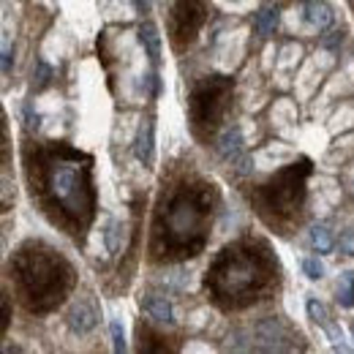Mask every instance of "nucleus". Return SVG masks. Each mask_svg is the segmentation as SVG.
I'll use <instances>...</instances> for the list:
<instances>
[{"mask_svg":"<svg viewBox=\"0 0 354 354\" xmlns=\"http://www.w3.org/2000/svg\"><path fill=\"white\" fill-rule=\"evenodd\" d=\"M95 158L68 142H33L22 145V175L30 202L55 229L77 245L88 243L98 213Z\"/></svg>","mask_w":354,"mask_h":354,"instance_id":"nucleus-1","label":"nucleus"},{"mask_svg":"<svg viewBox=\"0 0 354 354\" xmlns=\"http://www.w3.org/2000/svg\"><path fill=\"white\" fill-rule=\"evenodd\" d=\"M218 205L221 191L210 177L194 164L172 167L153 205L147 259L153 265H183L205 254Z\"/></svg>","mask_w":354,"mask_h":354,"instance_id":"nucleus-2","label":"nucleus"},{"mask_svg":"<svg viewBox=\"0 0 354 354\" xmlns=\"http://www.w3.org/2000/svg\"><path fill=\"white\" fill-rule=\"evenodd\" d=\"M283 267L270 240L243 234L226 243L205 270L202 289L210 306L223 313H240L272 300L281 292Z\"/></svg>","mask_w":354,"mask_h":354,"instance_id":"nucleus-3","label":"nucleus"},{"mask_svg":"<svg viewBox=\"0 0 354 354\" xmlns=\"http://www.w3.org/2000/svg\"><path fill=\"white\" fill-rule=\"evenodd\" d=\"M8 283L19 306L33 313L46 316L66 306V300L77 289V267L66 254H60L46 240H22L8 257Z\"/></svg>","mask_w":354,"mask_h":354,"instance_id":"nucleus-4","label":"nucleus"},{"mask_svg":"<svg viewBox=\"0 0 354 354\" xmlns=\"http://www.w3.org/2000/svg\"><path fill=\"white\" fill-rule=\"evenodd\" d=\"M313 175V161L300 156L281 167L278 172L245 188V199L257 218L278 237L295 234L306 221L308 207V180Z\"/></svg>","mask_w":354,"mask_h":354,"instance_id":"nucleus-5","label":"nucleus"},{"mask_svg":"<svg viewBox=\"0 0 354 354\" xmlns=\"http://www.w3.org/2000/svg\"><path fill=\"white\" fill-rule=\"evenodd\" d=\"M234 101V80L226 74H207L188 90V126L191 136L210 147L221 133Z\"/></svg>","mask_w":354,"mask_h":354,"instance_id":"nucleus-6","label":"nucleus"},{"mask_svg":"<svg viewBox=\"0 0 354 354\" xmlns=\"http://www.w3.org/2000/svg\"><path fill=\"white\" fill-rule=\"evenodd\" d=\"M210 17V0H172L169 8V44L175 52H185L196 44Z\"/></svg>","mask_w":354,"mask_h":354,"instance_id":"nucleus-7","label":"nucleus"},{"mask_svg":"<svg viewBox=\"0 0 354 354\" xmlns=\"http://www.w3.org/2000/svg\"><path fill=\"white\" fill-rule=\"evenodd\" d=\"M68 327L77 333V335H88L90 330L98 324V319H101V310L95 306V300L93 297H82L74 308L68 310Z\"/></svg>","mask_w":354,"mask_h":354,"instance_id":"nucleus-8","label":"nucleus"},{"mask_svg":"<svg viewBox=\"0 0 354 354\" xmlns=\"http://www.w3.org/2000/svg\"><path fill=\"white\" fill-rule=\"evenodd\" d=\"M136 349L139 352H177L180 349V344H177L175 338H169V335H164V333H156L150 324H145V322H139L136 324Z\"/></svg>","mask_w":354,"mask_h":354,"instance_id":"nucleus-9","label":"nucleus"},{"mask_svg":"<svg viewBox=\"0 0 354 354\" xmlns=\"http://www.w3.org/2000/svg\"><path fill=\"white\" fill-rule=\"evenodd\" d=\"M133 153H136V158L145 169H153V164H156V126H153V120L142 123V129L136 133Z\"/></svg>","mask_w":354,"mask_h":354,"instance_id":"nucleus-10","label":"nucleus"},{"mask_svg":"<svg viewBox=\"0 0 354 354\" xmlns=\"http://www.w3.org/2000/svg\"><path fill=\"white\" fill-rule=\"evenodd\" d=\"M139 306H142V310L153 322H158V324H175V310H172V303L167 297H161V295H145Z\"/></svg>","mask_w":354,"mask_h":354,"instance_id":"nucleus-11","label":"nucleus"},{"mask_svg":"<svg viewBox=\"0 0 354 354\" xmlns=\"http://www.w3.org/2000/svg\"><path fill=\"white\" fill-rule=\"evenodd\" d=\"M139 44L145 46V52L150 57V66L158 68V63H161V36H158L153 22H142L139 25Z\"/></svg>","mask_w":354,"mask_h":354,"instance_id":"nucleus-12","label":"nucleus"},{"mask_svg":"<svg viewBox=\"0 0 354 354\" xmlns=\"http://www.w3.org/2000/svg\"><path fill=\"white\" fill-rule=\"evenodd\" d=\"M306 19L313 28L324 30V28L333 25V8L327 6V0H308L306 3Z\"/></svg>","mask_w":354,"mask_h":354,"instance_id":"nucleus-13","label":"nucleus"},{"mask_svg":"<svg viewBox=\"0 0 354 354\" xmlns=\"http://www.w3.org/2000/svg\"><path fill=\"white\" fill-rule=\"evenodd\" d=\"M218 150L226 161H237L240 153H243V136H240V129H226L218 139Z\"/></svg>","mask_w":354,"mask_h":354,"instance_id":"nucleus-14","label":"nucleus"},{"mask_svg":"<svg viewBox=\"0 0 354 354\" xmlns=\"http://www.w3.org/2000/svg\"><path fill=\"white\" fill-rule=\"evenodd\" d=\"M254 28L259 36H272L278 28V8H262L254 17Z\"/></svg>","mask_w":354,"mask_h":354,"instance_id":"nucleus-15","label":"nucleus"},{"mask_svg":"<svg viewBox=\"0 0 354 354\" xmlns=\"http://www.w3.org/2000/svg\"><path fill=\"white\" fill-rule=\"evenodd\" d=\"M310 245H313L319 254H327V251L333 248L330 229H327V226H313V229H310Z\"/></svg>","mask_w":354,"mask_h":354,"instance_id":"nucleus-16","label":"nucleus"},{"mask_svg":"<svg viewBox=\"0 0 354 354\" xmlns=\"http://www.w3.org/2000/svg\"><path fill=\"white\" fill-rule=\"evenodd\" d=\"M341 297V306L344 308H352L354 306V272H346L344 278H341V292H338Z\"/></svg>","mask_w":354,"mask_h":354,"instance_id":"nucleus-17","label":"nucleus"},{"mask_svg":"<svg viewBox=\"0 0 354 354\" xmlns=\"http://www.w3.org/2000/svg\"><path fill=\"white\" fill-rule=\"evenodd\" d=\"M303 272L308 275L310 281H319V278H324V265L310 257V259H303Z\"/></svg>","mask_w":354,"mask_h":354,"instance_id":"nucleus-18","label":"nucleus"},{"mask_svg":"<svg viewBox=\"0 0 354 354\" xmlns=\"http://www.w3.org/2000/svg\"><path fill=\"white\" fill-rule=\"evenodd\" d=\"M338 251H341L344 257H352V254H354V229H346V232L341 234V243H338Z\"/></svg>","mask_w":354,"mask_h":354,"instance_id":"nucleus-19","label":"nucleus"},{"mask_svg":"<svg viewBox=\"0 0 354 354\" xmlns=\"http://www.w3.org/2000/svg\"><path fill=\"white\" fill-rule=\"evenodd\" d=\"M118 234H120V223L112 221L109 223V229H106V248H109V254L118 251Z\"/></svg>","mask_w":354,"mask_h":354,"instance_id":"nucleus-20","label":"nucleus"},{"mask_svg":"<svg viewBox=\"0 0 354 354\" xmlns=\"http://www.w3.org/2000/svg\"><path fill=\"white\" fill-rule=\"evenodd\" d=\"M308 313L313 322H319V324H324L327 330H330V324H327V316H324V308L316 303V300H308Z\"/></svg>","mask_w":354,"mask_h":354,"instance_id":"nucleus-21","label":"nucleus"},{"mask_svg":"<svg viewBox=\"0 0 354 354\" xmlns=\"http://www.w3.org/2000/svg\"><path fill=\"white\" fill-rule=\"evenodd\" d=\"M8 324H11V297L3 292V324H0V333L3 335L8 333Z\"/></svg>","mask_w":354,"mask_h":354,"instance_id":"nucleus-22","label":"nucleus"},{"mask_svg":"<svg viewBox=\"0 0 354 354\" xmlns=\"http://www.w3.org/2000/svg\"><path fill=\"white\" fill-rule=\"evenodd\" d=\"M112 338H115V352H126V338L120 322H112Z\"/></svg>","mask_w":354,"mask_h":354,"instance_id":"nucleus-23","label":"nucleus"},{"mask_svg":"<svg viewBox=\"0 0 354 354\" xmlns=\"http://www.w3.org/2000/svg\"><path fill=\"white\" fill-rule=\"evenodd\" d=\"M133 8H136L139 14H147V8H150V0H133Z\"/></svg>","mask_w":354,"mask_h":354,"instance_id":"nucleus-24","label":"nucleus"},{"mask_svg":"<svg viewBox=\"0 0 354 354\" xmlns=\"http://www.w3.org/2000/svg\"><path fill=\"white\" fill-rule=\"evenodd\" d=\"M349 6H352V11H354V0H349Z\"/></svg>","mask_w":354,"mask_h":354,"instance_id":"nucleus-25","label":"nucleus"}]
</instances>
